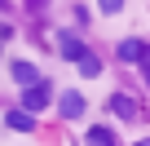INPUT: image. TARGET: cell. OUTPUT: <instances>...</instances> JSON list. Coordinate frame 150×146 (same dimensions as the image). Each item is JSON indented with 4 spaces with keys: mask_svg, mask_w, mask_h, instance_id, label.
Wrapping results in <instances>:
<instances>
[{
    "mask_svg": "<svg viewBox=\"0 0 150 146\" xmlns=\"http://www.w3.org/2000/svg\"><path fill=\"white\" fill-rule=\"evenodd\" d=\"M80 71H84V75H97V71H102V62H97L93 53H84V58H80Z\"/></svg>",
    "mask_w": 150,
    "mask_h": 146,
    "instance_id": "9c48e42d",
    "label": "cell"
},
{
    "mask_svg": "<svg viewBox=\"0 0 150 146\" xmlns=\"http://www.w3.org/2000/svg\"><path fill=\"white\" fill-rule=\"evenodd\" d=\"M5 120H9V128H18V133H31V128H35V115H31V111H9Z\"/></svg>",
    "mask_w": 150,
    "mask_h": 146,
    "instance_id": "277c9868",
    "label": "cell"
},
{
    "mask_svg": "<svg viewBox=\"0 0 150 146\" xmlns=\"http://www.w3.org/2000/svg\"><path fill=\"white\" fill-rule=\"evenodd\" d=\"M97 5H102L106 14H119V9H124V0H97Z\"/></svg>",
    "mask_w": 150,
    "mask_h": 146,
    "instance_id": "30bf717a",
    "label": "cell"
},
{
    "mask_svg": "<svg viewBox=\"0 0 150 146\" xmlns=\"http://www.w3.org/2000/svg\"><path fill=\"white\" fill-rule=\"evenodd\" d=\"M137 146H150V142H137Z\"/></svg>",
    "mask_w": 150,
    "mask_h": 146,
    "instance_id": "7c38bea8",
    "label": "cell"
},
{
    "mask_svg": "<svg viewBox=\"0 0 150 146\" xmlns=\"http://www.w3.org/2000/svg\"><path fill=\"white\" fill-rule=\"evenodd\" d=\"M88 146H115V133L106 124H97V128H88Z\"/></svg>",
    "mask_w": 150,
    "mask_h": 146,
    "instance_id": "ba28073f",
    "label": "cell"
},
{
    "mask_svg": "<svg viewBox=\"0 0 150 146\" xmlns=\"http://www.w3.org/2000/svg\"><path fill=\"white\" fill-rule=\"evenodd\" d=\"M44 5H49V0H27V9H31V14H40Z\"/></svg>",
    "mask_w": 150,
    "mask_h": 146,
    "instance_id": "8fae6325",
    "label": "cell"
},
{
    "mask_svg": "<svg viewBox=\"0 0 150 146\" xmlns=\"http://www.w3.org/2000/svg\"><path fill=\"white\" fill-rule=\"evenodd\" d=\"M57 53H62L66 62H80V58H84L88 49H84V40H80V36H71V31H62V36H57Z\"/></svg>",
    "mask_w": 150,
    "mask_h": 146,
    "instance_id": "6da1fadb",
    "label": "cell"
},
{
    "mask_svg": "<svg viewBox=\"0 0 150 146\" xmlns=\"http://www.w3.org/2000/svg\"><path fill=\"white\" fill-rule=\"evenodd\" d=\"M13 80L27 89V84H35V80H40V71H35L31 62H13Z\"/></svg>",
    "mask_w": 150,
    "mask_h": 146,
    "instance_id": "5b68a950",
    "label": "cell"
},
{
    "mask_svg": "<svg viewBox=\"0 0 150 146\" xmlns=\"http://www.w3.org/2000/svg\"><path fill=\"white\" fill-rule=\"evenodd\" d=\"M119 58H124V62H141V58H146V44H137V40H124V44H119Z\"/></svg>",
    "mask_w": 150,
    "mask_h": 146,
    "instance_id": "8992f818",
    "label": "cell"
},
{
    "mask_svg": "<svg viewBox=\"0 0 150 146\" xmlns=\"http://www.w3.org/2000/svg\"><path fill=\"white\" fill-rule=\"evenodd\" d=\"M44 106H49V84H44V80L27 84V98H22V111H44Z\"/></svg>",
    "mask_w": 150,
    "mask_h": 146,
    "instance_id": "7a4b0ae2",
    "label": "cell"
},
{
    "mask_svg": "<svg viewBox=\"0 0 150 146\" xmlns=\"http://www.w3.org/2000/svg\"><path fill=\"white\" fill-rule=\"evenodd\" d=\"M57 106H62V115H66V120H80V115H84V93H62V98H57Z\"/></svg>",
    "mask_w": 150,
    "mask_h": 146,
    "instance_id": "3957f363",
    "label": "cell"
},
{
    "mask_svg": "<svg viewBox=\"0 0 150 146\" xmlns=\"http://www.w3.org/2000/svg\"><path fill=\"white\" fill-rule=\"evenodd\" d=\"M110 111H115L119 120H128V115H137V106H132V98H124V93H115V98H110Z\"/></svg>",
    "mask_w": 150,
    "mask_h": 146,
    "instance_id": "52a82bcc",
    "label": "cell"
}]
</instances>
